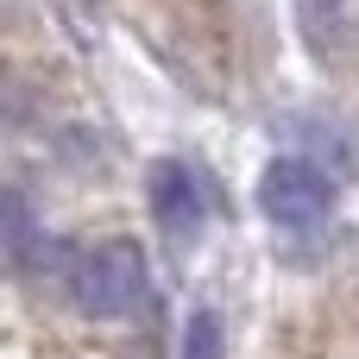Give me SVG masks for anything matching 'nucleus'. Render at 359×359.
Listing matches in <instances>:
<instances>
[{
  "label": "nucleus",
  "mask_w": 359,
  "mask_h": 359,
  "mask_svg": "<svg viewBox=\"0 0 359 359\" xmlns=\"http://www.w3.org/2000/svg\"><path fill=\"white\" fill-rule=\"evenodd\" d=\"M63 290L82 316L95 322H126L145 309L151 297V271H145V252L133 240H101V246H82L69 265H63Z\"/></svg>",
  "instance_id": "obj_1"
},
{
  "label": "nucleus",
  "mask_w": 359,
  "mask_h": 359,
  "mask_svg": "<svg viewBox=\"0 0 359 359\" xmlns=\"http://www.w3.org/2000/svg\"><path fill=\"white\" fill-rule=\"evenodd\" d=\"M259 208L265 221H278L284 233H316L334 208V177L322 164H309L303 151L290 158H271L265 177H259Z\"/></svg>",
  "instance_id": "obj_2"
},
{
  "label": "nucleus",
  "mask_w": 359,
  "mask_h": 359,
  "mask_svg": "<svg viewBox=\"0 0 359 359\" xmlns=\"http://www.w3.org/2000/svg\"><path fill=\"white\" fill-rule=\"evenodd\" d=\"M145 196H151L158 227H164L177 246L202 240V227H208V196H202V183H196V170H189V164L158 158V164L145 170Z\"/></svg>",
  "instance_id": "obj_3"
},
{
  "label": "nucleus",
  "mask_w": 359,
  "mask_h": 359,
  "mask_svg": "<svg viewBox=\"0 0 359 359\" xmlns=\"http://www.w3.org/2000/svg\"><path fill=\"white\" fill-rule=\"evenodd\" d=\"M297 25L322 63L341 50H359V0H297Z\"/></svg>",
  "instance_id": "obj_4"
},
{
  "label": "nucleus",
  "mask_w": 359,
  "mask_h": 359,
  "mask_svg": "<svg viewBox=\"0 0 359 359\" xmlns=\"http://www.w3.org/2000/svg\"><path fill=\"white\" fill-rule=\"evenodd\" d=\"M38 252H44V233H38L25 196L0 189V259H6V265H25V259H38Z\"/></svg>",
  "instance_id": "obj_5"
},
{
  "label": "nucleus",
  "mask_w": 359,
  "mask_h": 359,
  "mask_svg": "<svg viewBox=\"0 0 359 359\" xmlns=\"http://www.w3.org/2000/svg\"><path fill=\"white\" fill-rule=\"evenodd\" d=\"M183 359H221V322H215L208 309L189 316V328H183Z\"/></svg>",
  "instance_id": "obj_6"
}]
</instances>
